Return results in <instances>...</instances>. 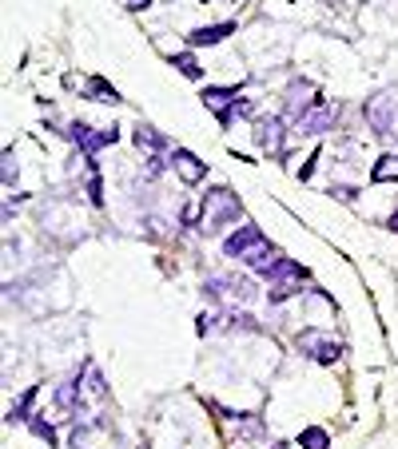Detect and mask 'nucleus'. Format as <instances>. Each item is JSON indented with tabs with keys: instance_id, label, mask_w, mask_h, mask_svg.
I'll return each mask as SVG.
<instances>
[{
	"instance_id": "nucleus-21",
	"label": "nucleus",
	"mask_w": 398,
	"mask_h": 449,
	"mask_svg": "<svg viewBox=\"0 0 398 449\" xmlns=\"http://www.w3.org/2000/svg\"><path fill=\"white\" fill-rule=\"evenodd\" d=\"M172 64L187 76V80H199V76H203V68L195 64V56H191V52H179V56H172Z\"/></svg>"
},
{
	"instance_id": "nucleus-25",
	"label": "nucleus",
	"mask_w": 398,
	"mask_h": 449,
	"mask_svg": "<svg viewBox=\"0 0 398 449\" xmlns=\"http://www.w3.org/2000/svg\"><path fill=\"white\" fill-rule=\"evenodd\" d=\"M4 187H13V151L4 156Z\"/></svg>"
},
{
	"instance_id": "nucleus-3",
	"label": "nucleus",
	"mask_w": 398,
	"mask_h": 449,
	"mask_svg": "<svg viewBox=\"0 0 398 449\" xmlns=\"http://www.w3.org/2000/svg\"><path fill=\"white\" fill-rule=\"evenodd\" d=\"M295 346H298L303 354H307L311 362H319V366H335L338 358H343V350H347V346H343V342H338L335 334H331V330H323V326H307V330H298Z\"/></svg>"
},
{
	"instance_id": "nucleus-15",
	"label": "nucleus",
	"mask_w": 398,
	"mask_h": 449,
	"mask_svg": "<svg viewBox=\"0 0 398 449\" xmlns=\"http://www.w3.org/2000/svg\"><path fill=\"white\" fill-rule=\"evenodd\" d=\"M136 147L139 151H151V156H160V151H167V135H160L156 132V127H151V123H139L136 127Z\"/></svg>"
},
{
	"instance_id": "nucleus-18",
	"label": "nucleus",
	"mask_w": 398,
	"mask_h": 449,
	"mask_svg": "<svg viewBox=\"0 0 398 449\" xmlns=\"http://www.w3.org/2000/svg\"><path fill=\"white\" fill-rule=\"evenodd\" d=\"M371 183H398V156H383L371 167Z\"/></svg>"
},
{
	"instance_id": "nucleus-26",
	"label": "nucleus",
	"mask_w": 398,
	"mask_h": 449,
	"mask_svg": "<svg viewBox=\"0 0 398 449\" xmlns=\"http://www.w3.org/2000/svg\"><path fill=\"white\" fill-rule=\"evenodd\" d=\"M151 0H128V8H132V13H139V8H148Z\"/></svg>"
},
{
	"instance_id": "nucleus-9",
	"label": "nucleus",
	"mask_w": 398,
	"mask_h": 449,
	"mask_svg": "<svg viewBox=\"0 0 398 449\" xmlns=\"http://www.w3.org/2000/svg\"><path fill=\"white\" fill-rule=\"evenodd\" d=\"M172 167H175V175H179V183H187V187H195V183L207 179V163H203L195 151H187V147H175L172 151Z\"/></svg>"
},
{
	"instance_id": "nucleus-22",
	"label": "nucleus",
	"mask_w": 398,
	"mask_h": 449,
	"mask_svg": "<svg viewBox=\"0 0 398 449\" xmlns=\"http://www.w3.org/2000/svg\"><path fill=\"white\" fill-rule=\"evenodd\" d=\"M28 425H32V434H36V437H44L48 445H56V425H52V422H44V413H36V417H32Z\"/></svg>"
},
{
	"instance_id": "nucleus-14",
	"label": "nucleus",
	"mask_w": 398,
	"mask_h": 449,
	"mask_svg": "<svg viewBox=\"0 0 398 449\" xmlns=\"http://www.w3.org/2000/svg\"><path fill=\"white\" fill-rule=\"evenodd\" d=\"M231 32H235V25H231V20H224V25H207V28H195V32L187 36V44H191V48H212V44L227 40Z\"/></svg>"
},
{
	"instance_id": "nucleus-16",
	"label": "nucleus",
	"mask_w": 398,
	"mask_h": 449,
	"mask_svg": "<svg viewBox=\"0 0 398 449\" xmlns=\"http://www.w3.org/2000/svg\"><path fill=\"white\" fill-rule=\"evenodd\" d=\"M88 96L96 99V104H120V92H116L104 76H92V80H88Z\"/></svg>"
},
{
	"instance_id": "nucleus-20",
	"label": "nucleus",
	"mask_w": 398,
	"mask_h": 449,
	"mask_svg": "<svg viewBox=\"0 0 398 449\" xmlns=\"http://www.w3.org/2000/svg\"><path fill=\"white\" fill-rule=\"evenodd\" d=\"M32 401H36V386L28 389L25 398L16 401L13 410H8V422H32V413H28V410H32Z\"/></svg>"
},
{
	"instance_id": "nucleus-2",
	"label": "nucleus",
	"mask_w": 398,
	"mask_h": 449,
	"mask_svg": "<svg viewBox=\"0 0 398 449\" xmlns=\"http://www.w3.org/2000/svg\"><path fill=\"white\" fill-rule=\"evenodd\" d=\"M362 116L383 139H398V88H383L362 104Z\"/></svg>"
},
{
	"instance_id": "nucleus-5",
	"label": "nucleus",
	"mask_w": 398,
	"mask_h": 449,
	"mask_svg": "<svg viewBox=\"0 0 398 449\" xmlns=\"http://www.w3.org/2000/svg\"><path fill=\"white\" fill-rule=\"evenodd\" d=\"M267 279H271L267 298H271V306H279V303H287V298H295V294L303 291V282L311 279V275H307V267H298L295 258H283V263H279Z\"/></svg>"
},
{
	"instance_id": "nucleus-24",
	"label": "nucleus",
	"mask_w": 398,
	"mask_h": 449,
	"mask_svg": "<svg viewBox=\"0 0 398 449\" xmlns=\"http://www.w3.org/2000/svg\"><path fill=\"white\" fill-rule=\"evenodd\" d=\"M315 163H319V151H315V156L307 159V163H303V167H298V179H303V183L311 179V171H315Z\"/></svg>"
},
{
	"instance_id": "nucleus-11",
	"label": "nucleus",
	"mask_w": 398,
	"mask_h": 449,
	"mask_svg": "<svg viewBox=\"0 0 398 449\" xmlns=\"http://www.w3.org/2000/svg\"><path fill=\"white\" fill-rule=\"evenodd\" d=\"M255 144H259L267 156H279V151H283V120L271 116V120L255 123Z\"/></svg>"
},
{
	"instance_id": "nucleus-19",
	"label": "nucleus",
	"mask_w": 398,
	"mask_h": 449,
	"mask_svg": "<svg viewBox=\"0 0 398 449\" xmlns=\"http://www.w3.org/2000/svg\"><path fill=\"white\" fill-rule=\"evenodd\" d=\"M88 199L92 207H104V183H100V167L88 159Z\"/></svg>"
},
{
	"instance_id": "nucleus-7",
	"label": "nucleus",
	"mask_w": 398,
	"mask_h": 449,
	"mask_svg": "<svg viewBox=\"0 0 398 449\" xmlns=\"http://www.w3.org/2000/svg\"><path fill=\"white\" fill-rule=\"evenodd\" d=\"M338 120V104L335 99H319L311 111H303V120H295V132L298 135H323L331 132Z\"/></svg>"
},
{
	"instance_id": "nucleus-4",
	"label": "nucleus",
	"mask_w": 398,
	"mask_h": 449,
	"mask_svg": "<svg viewBox=\"0 0 398 449\" xmlns=\"http://www.w3.org/2000/svg\"><path fill=\"white\" fill-rule=\"evenodd\" d=\"M203 294L212 303H224V306H247L255 298V282L251 279H239V275H215V279L203 282Z\"/></svg>"
},
{
	"instance_id": "nucleus-6",
	"label": "nucleus",
	"mask_w": 398,
	"mask_h": 449,
	"mask_svg": "<svg viewBox=\"0 0 398 449\" xmlns=\"http://www.w3.org/2000/svg\"><path fill=\"white\" fill-rule=\"evenodd\" d=\"M64 135H68V139H72L84 156H96V151H104L108 144H116V139H120V132H116V127H100V132H96V127H88V123H72Z\"/></svg>"
},
{
	"instance_id": "nucleus-28",
	"label": "nucleus",
	"mask_w": 398,
	"mask_h": 449,
	"mask_svg": "<svg viewBox=\"0 0 398 449\" xmlns=\"http://www.w3.org/2000/svg\"><path fill=\"white\" fill-rule=\"evenodd\" d=\"M271 449H291V445H287V441H275V445Z\"/></svg>"
},
{
	"instance_id": "nucleus-17",
	"label": "nucleus",
	"mask_w": 398,
	"mask_h": 449,
	"mask_svg": "<svg viewBox=\"0 0 398 449\" xmlns=\"http://www.w3.org/2000/svg\"><path fill=\"white\" fill-rule=\"evenodd\" d=\"M295 445L298 449H331V434H327V429H319V425H307V429L298 434Z\"/></svg>"
},
{
	"instance_id": "nucleus-12",
	"label": "nucleus",
	"mask_w": 398,
	"mask_h": 449,
	"mask_svg": "<svg viewBox=\"0 0 398 449\" xmlns=\"http://www.w3.org/2000/svg\"><path fill=\"white\" fill-rule=\"evenodd\" d=\"M263 434H267V429H263L259 413H235V417H231V437H235L239 449L247 445V441H259Z\"/></svg>"
},
{
	"instance_id": "nucleus-27",
	"label": "nucleus",
	"mask_w": 398,
	"mask_h": 449,
	"mask_svg": "<svg viewBox=\"0 0 398 449\" xmlns=\"http://www.w3.org/2000/svg\"><path fill=\"white\" fill-rule=\"evenodd\" d=\"M386 227H390V231L398 235V211H394V215H390V223H386Z\"/></svg>"
},
{
	"instance_id": "nucleus-8",
	"label": "nucleus",
	"mask_w": 398,
	"mask_h": 449,
	"mask_svg": "<svg viewBox=\"0 0 398 449\" xmlns=\"http://www.w3.org/2000/svg\"><path fill=\"white\" fill-rule=\"evenodd\" d=\"M259 243H263V231H259V227H255V223H239L235 231L224 239V255H227V258H239V263H243V258H247Z\"/></svg>"
},
{
	"instance_id": "nucleus-1",
	"label": "nucleus",
	"mask_w": 398,
	"mask_h": 449,
	"mask_svg": "<svg viewBox=\"0 0 398 449\" xmlns=\"http://www.w3.org/2000/svg\"><path fill=\"white\" fill-rule=\"evenodd\" d=\"M243 219V203L231 187H212L199 203V231L203 235H224L231 223Z\"/></svg>"
},
{
	"instance_id": "nucleus-23",
	"label": "nucleus",
	"mask_w": 398,
	"mask_h": 449,
	"mask_svg": "<svg viewBox=\"0 0 398 449\" xmlns=\"http://www.w3.org/2000/svg\"><path fill=\"white\" fill-rule=\"evenodd\" d=\"M331 195H335L338 203H355V199H359V191H355V187H331Z\"/></svg>"
},
{
	"instance_id": "nucleus-13",
	"label": "nucleus",
	"mask_w": 398,
	"mask_h": 449,
	"mask_svg": "<svg viewBox=\"0 0 398 449\" xmlns=\"http://www.w3.org/2000/svg\"><path fill=\"white\" fill-rule=\"evenodd\" d=\"M315 96V88L307 84V80H295V84L287 88V111L295 116V120H303V111H311L319 99H311Z\"/></svg>"
},
{
	"instance_id": "nucleus-10",
	"label": "nucleus",
	"mask_w": 398,
	"mask_h": 449,
	"mask_svg": "<svg viewBox=\"0 0 398 449\" xmlns=\"http://www.w3.org/2000/svg\"><path fill=\"white\" fill-rule=\"evenodd\" d=\"M235 96H239V88H203V96H199V99H203V104L219 116V123L227 127V123L235 120V116H231V111H235V104H239Z\"/></svg>"
}]
</instances>
